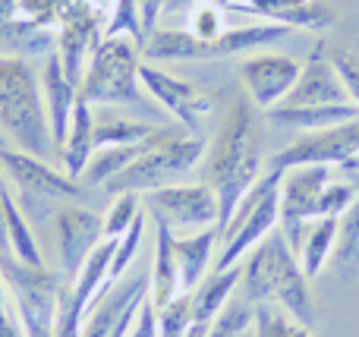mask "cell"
Here are the masks:
<instances>
[{
  "label": "cell",
  "instance_id": "4",
  "mask_svg": "<svg viewBox=\"0 0 359 337\" xmlns=\"http://www.w3.org/2000/svg\"><path fill=\"white\" fill-rule=\"evenodd\" d=\"M208 145L202 142L198 132L189 130H168L158 126L151 132V149L142 151L126 170H120L114 180L104 183V193L123 195V193H151V189L170 186V183L183 180L189 170L205 158Z\"/></svg>",
  "mask_w": 359,
  "mask_h": 337
},
{
  "label": "cell",
  "instance_id": "26",
  "mask_svg": "<svg viewBox=\"0 0 359 337\" xmlns=\"http://www.w3.org/2000/svg\"><path fill=\"white\" fill-rule=\"evenodd\" d=\"M155 130H158V126H155ZM149 149H151V136L142 139V142H136V145L101 149L98 155H92V161H88V167H86V174H82V180H86L88 189H92V186H101V189H104L107 180H114L120 170H126L139 155H142V151H149Z\"/></svg>",
  "mask_w": 359,
  "mask_h": 337
},
{
  "label": "cell",
  "instance_id": "38",
  "mask_svg": "<svg viewBox=\"0 0 359 337\" xmlns=\"http://www.w3.org/2000/svg\"><path fill=\"white\" fill-rule=\"evenodd\" d=\"M328 57H331V63H334L337 76L344 79V85H347L350 101L359 107V50L337 48V50H331Z\"/></svg>",
  "mask_w": 359,
  "mask_h": 337
},
{
  "label": "cell",
  "instance_id": "47",
  "mask_svg": "<svg viewBox=\"0 0 359 337\" xmlns=\"http://www.w3.org/2000/svg\"><path fill=\"white\" fill-rule=\"evenodd\" d=\"M6 145H10V142H6V136H4V132H0V149H6Z\"/></svg>",
  "mask_w": 359,
  "mask_h": 337
},
{
  "label": "cell",
  "instance_id": "10",
  "mask_svg": "<svg viewBox=\"0 0 359 337\" xmlns=\"http://www.w3.org/2000/svg\"><path fill=\"white\" fill-rule=\"evenodd\" d=\"M139 79H142V85L149 88L151 98H155L158 104L168 107L180 123H183V130H189V132L202 130L205 120H208L211 111H215V101H211L202 88L192 85V82L183 79V76H174L170 69L158 67V63L142 60Z\"/></svg>",
  "mask_w": 359,
  "mask_h": 337
},
{
  "label": "cell",
  "instance_id": "19",
  "mask_svg": "<svg viewBox=\"0 0 359 337\" xmlns=\"http://www.w3.org/2000/svg\"><path fill=\"white\" fill-rule=\"evenodd\" d=\"M151 287V271H136L133 277L114 284L104 296L92 303V309L86 312V322H82V334L79 337H107L114 331V325L120 322V315L133 306V303L145 300Z\"/></svg>",
  "mask_w": 359,
  "mask_h": 337
},
{
  "label": "cell",
  "instance_id": "35",
  "mask_svg": "<svg viewBox=\"0 0 359 337\" xmlns=\"http://www.w3.org/2000/svg\"><path fill=\"white\" fill-rule=\"evenodd\" d=\"M139 212H142V205H139L136 193L117 195V199L111 202V208H107V214H104V240L123 237V233L133 227V221L139 218Z\"/></svg>",
  "mask_w": 359,
  "mask_h": 337
},
{
  "label": "cell",
  "instance_id": "39",
  "mask_svg": "<svg viewBox=\"0 0 359 337\" xmlns=\"http://www.w3.org/2000/svg\"><path fill=\"white\" fill-rule=\"evenodd\" d=\"M130 337H161L158 334V309L151 306V300L142 303V309H139L136 322L130 328Z\"/></svg>",
  "mask_w": 359,
  "mask_h": 337
},
{
  "label": "cell",
  "instance_id": "36",
  "mask_svg": "<svg viewBox=\"0 0 359 337\" xmlns=\"http://www.w3.org/2000/svg\"><path fill=\"white\" fill-rule=\"evenodd\" d=\"M104 35H130L142 48L145 29H142V16H139V0H117V10H114V19L107 22Z\"/></svg>",
  "mask_w": 359,
  "mask_h": 337
},
{
  "label": "cell",
  "instance_id": "31",
  "mask_svg": "<svg viewBox=\"0 0 359 337\" xmlns=\"http://www.w3.org/2000/svg\"><path fill=\"white\" fill-rule=\"evenodd\" d=\"M224 16H227V10L217 0H202L192 10H186V32L192 38H198V41H215V38H221L227 32L224 29Z\"/></svg>",
  "mask_w": 359,
  "mask_h": 337
},
{
  "label": "cell",
  "instance_id": "6",
  "mask_svg": "<svg viewBox=\"0 0 359 337\" xmlns=\"http://www.w3.org/2000/svg\"><path fill=\"white\" fill-rule=\"evenodd\" d=\"M139 67H142V48L130 35H104L79 82V98L88 104H139L142 101Z\"/></svg>",
  "mask_w": 359,
  "mask_h": 337
},
{
  "label": "cell",
  "instance_id": "12",
  "mask_svg": "<svg viewBox=\"0 0 359 337\" xmlns=\"http://www.w3.org/2000/svg\"><path fill=\"white\" fill-rule=\"evenodd\" d=\"M0 170H4L25 195H35V199L67 202V199H79V195L86 193V186H82L79 180L54 170L44 158L10 149V145L0 149Z\"/></svg>",
  "mask_w": 359,
  "mask_h": 337
},
{
  "label": "cell",
  "instance_id": "44",
  "mask_svg": "<svg viewBox=\"0 0 359 337\" xmlns=\"http://www.w3.org/2000/svg\"><path fill=\"white\" fill-rule=\"evenodd\" d=\"M341 170H344V174H359V151L350 158L347 164H341Z\"/></svg>",
  "mask_w": 359,
  "mask_h": 337
},
{
  "label": "cell",
  "instance_id": "30",
  "mask_svg": "<svg viewBox=\"0 0 359 337\" xmlns=\"http://www.w3.org/2000/svg\"><path fill=\"white\" fill-rule=\"evenodd\" d=\"M255 328V306L243 296L230 300L224 312L205 328V337H243Z\"/></svg>",
  "mask_w": 359,
  "mask_h": 337
},
{
  "label": "cell",
  "instance_id": "3",
  "mask_svg": "<svg viewBox=\"0 0 359 337\" xmlns=\"http://www.w3.org/2000/svg\"><path fill=\"white\" fill-rule=\"evenodd\" d=\"M0 126L29 155L44 158L54 145L41 82L25 57H0Z\"/></svg>",
  "mask_w": 359,
  "mask_h": 337
},
{
  "label": "cell",
  "instance_id": "14",
  "mask_svg": "<svg viewBox=\"0 0 359 337\" xmlns=\"http://www.w3.org/2000/svg\"><path fill=\"white\" fill-rule=\"evenodd\" d=\"M101 38H104V25L88 6V0H73L60 19V29H57V54H60L63 69L76 85L86 76V67L95 48L101 44Z\"/></svg>",
  "mask_w": 359,
  "mask_h": 337
},
{
  "label": "cell",
  "instance_id": "42",
  "mask_svg": "<svg viewBox=\"0 0 359 337\" xmlns=\"http://www.w3.org/2000/svg\"><path fill=\"white\" fill-rule=\"evenodd\" d=\"M4 177V170H0ZM0 252H10V237H6V214H4V180H0Z\"/></svg>",
  "mask_w": 359,
  "mask_h": 337
},
{
  "label": "cell",
  "instance_id": "17",
  "mask_svg": "<svg viewBox=\"0 0 359 337\" xmlns=\"http://www.w3.org/2000/svg\"><path fill=\"white\" fill-rule=\"evenodd\" d=\"M227 13H249L262 16L274 25L287 29H306V32H325L334 25V10L322 0H236L224 6Z\"/></svg>",
  "mask_w": 359,
  "mask_h": 337
},
{
  "label": "cell",
  "instance_id": "18",
  "mask_svg": "<svg viewBox=\"0 0 359 337\" xmlns=\"http://www.w3.org/2000/svg\"><path fill=\"white\" fill-rule=\"evenodd\" d=\"M41 92H44V111H48V126H50V142L63 145L69 132V120H73V111H76V101H79V85L67 76L57 50H50L44 57Z\"/></svg>",
  "mask_w": 359,
  "mask_h": 337
},
{
  "label": "cell",
  "instance_id": "23",
  "mask_svg": "<svg viewBox=\"0 0 359 337\" xmlns=\"http://www.w3.org/2000/svg\"><path fill=\"white\" fill-rule=\"evenodd\" d=\"M95 155V114L88 101H76L73 120H69V132L67 142H63V167H67V177L79 180L86 174L88 161Z\"/></svg>",
  "mask_w": 359,
  "mask_h": 337
},
{
  "label": "cell",
  "instance_id": "20",
  "mask_svg": "<svg viewBox=\"0 0 359 337\" xmlns=\"http://www.w3.org/2000/svg\"><path fill=\"white\" fill-rule=\"evenodd\" d=\"M155 262H151V287H149V300L155 309L168 306L174 296L183 294L180 287V268H177V256H174V231L164 221H155Z\"/></svg>",
  "mask_w": 359,
  "mask_h": 337
},
{
  "label": "cell",
  "instance_id": "13",
  "mask_svg": "<svg viewBox=\"0 0 359 337\" xmlns=\"http://www.w3.org/2000/svg\"><path fill=\"white\" fill-rule=\"evenodd\" d=\"M303 63H297L287 54H252L240 63V79L246 85V95L259 111H271V107L284 104L290 88L297 85Z\"/></svg>",
  "mask_w": 359,
  "mask_h": 337
},
{
  "label": "cell",
  "instance_id": "25",
  "mask_svg": "<svg viewBox=\"0 0 359 337\" xmlns=\"http://www.w3.org/2000/svg\"><path fill=\"white\" fill-rule=\"evenodd\" d=\"M4 214H6V237H10V256L19 259L22 265H32V268H44V256L38 249L35 233H32L22 208L16 205V199H13V193L6 186H4Z\"/></svg>",
  "mask_w": 359,
  "mask_h": 337
},
{
  "label": "cell",
  "instance_id": "21",
  "mask_svg": "<svg viewBox=\"0 0 359 337\" xmlns=\"http://www.w3.org/2000/svg\"><path fill=\"white\" fill-rule=\"evenodd\" d=\"M217 227H208V231L198 233H186V237H177L174 233V256H177V268H180V287L183 294H192L198 287V281L208 271V259L215 252L217 243Z\"/></svg>",
  "mask_w": 359,
  "mask_h": 337
},
{
  "label": "cell",
  "instance_id": "24",
  "mask_svg": "<svg viewBox=\"0 0 359 337\" xmlns=\"http://www.w3.org/2000/svg\"><path fill=\"white\" fill-rule=\"evenodd\" d=\"M268 120L280 126H299L306 132L316 130H328V126H341L350 123V120H359V107L350 101V104H316V107H271L268 111Z\"/></svg>",
  "mask_w": 359,
  "mask_h": 337
},
{
  "label": "cell",
  "instance_id": "28",
  "mask_svg": "<svg viewBox=\"0 0 359 337\" xmlns=\"http://www.w3.org/2000/svg\"><path fill=\"white\" fill-rule=\"evenodd\" d=\"M331 265L341 277L359 275V195L347 212L337 218V240L331 252Z\"/></svg>",
  "mask_w": 359,
  "mask_h": 337
},
{
  "label": "cell",
  "instance_id": "45",
  "mask_svg": "<svg viewBox=\"0 0 359 337\" xmlns=\"http://www.w3.org/2000/svg\"><path fill=\"white\" fill-rule=\"evenodd\" d=\"M347 180L353 183V186H356V193H359V174H347Z\"/></svg>",
  "mask_w": 359,
  "mask_h": 337
},
{
  "label": "cell",
  "instance_id": "5",
  "mask_svg": "<svg viewBox=\"0 0 359 337\" xmlns=\"http://www.w3.org/2000/svg\"><path fill=\"white\" fill-rule=\"evenodd\" d=\"M280 177H284V170L271 167L268 174H262V180L240 199V205L233 208L230 221L221 227V233H217V237H221L217 240L221 256H217L215 271H227V268H233V265H240L243 256H249L268 233L278 231Z\"/></svg>",
  "mask_w": 359,
  "mask_h": 337
},
{
  "label": "cell",
  "instance_id": "29",
  "mask_svg": "<svg viewBox=\"0 0 359 337\" xmlns=\"http://www.w3.org/2000/svg\"><path fill=\"white\" fill-rule=\"evenodd\" d=\"M155 132L151 123L130 117H111V114H95V151L117 149V145H136Z\"/></svg>",
  "mask_w": 359,
  "mask_h": 337
},
{
  "label": "cell",
  "instance_id": "32",
  "mask_svg": "<svg viewBox=\"0 0 359 337\" xmlns=\"http://www.w3.org/2000/svg\"><path fill=\"white\" fill-rule=\"evenodd\" d=\"M142 237H145V212H139V218L133 221L130 231H126L123 237H117V249H114V259H111V275H107L111 284L123 281L130 265L136 262V252H139V246H142Z\"/></svg>",
  "mask_w": 359,
  "mask_h": 337
},
{
  "label": "cell",
  "instance_id": "1",
  "mask_svg": "<svg viewBox=\"0 0 359 337\" xmlns=\"http://www.w3.org/2000/svg\"><path fill=\"white\" fill-rule=\"evenodd\" d=\"M262 167H265V126L259 107L246 98H236L227 107L215 142L205 151V183L215 189L221 205L217 233L230 221L243 195L262 180Z\"/></svg>",
  "mask_w": 359,
  "mask_h": 337
},
{
  "label": "cell",
  "instance_id": "48",
  "mask_svg": "<svg viewBox=\"0 0 359 337\" xmlns=\"http://www.w3.org/2000/svg\"><path fill=\"white\" fill-rule=\"evenodd\" d=\"M243 337H255V331H249V334H243Z\"/></svg>",
  "mask_w": 359,
  "mask_h": 337
},
{
  "label": "cell",
  "instance_id": "34",
  "mask_svg": "<svg viewBox=\"0 0 359 337\" xmlns=\"http://www.w3.org/2000/svg\"><path fill=\"white\" fill-rule=\"evenodd\" d=\"M255 325L262 331H268V337H316L309 325L297 322L293 315H284L278 309H271V303H262L255 306Z\"/></svg>",
  "mask_w": 359,
  "mask_h": 337
},
{
  "label": "cell",
  "instance_id": "7",
  "mask_svg": "<svg viewBox=\"0 0 359 337\" xmlns=\"http://www.w3.org/2000/svg\"><path fill=\"white\" fill-rule=\"evenodd\" d=\"M0 277L16 306L25 337H57V300H60L63 275L50 268H32L0 252Z\"/></svg>",
  "mask_w": 359,
  "mask_h": 337
},
{
  "label": "cell",
  "instance_id": "33",
  "mask_svg": "<svg viewBox=\"0 0 359 337\" xmlns=\"http://www.w3.org/2000/svg\"><path fill=\"white\" fill-rule=\"evenodd\" d=\"M196 325L192 319V296L189 294H180L168 306L158 309V334L161 337H186Z\"/></svg>",
  "mask_w": 359,
  "mask_h": 337
},
{
  "label": "cell",
  "instance_id": "8",
  "mask_svg": "<svg viewBox=\"0 0 359 337\" xmlns=\"http://www.w3.org/2000/svg\"><path fill=\"white\" fill-rule=\"evenodd\" d=\"M331 180H334V167H328V164H303V167L284 170V177H280L278 227L293 252H299L309 224L318 221V199Z\"/></svg>",
  "mask_w": 359,
  "mask_h": 337
},
{
  "label": "cell",
  "instance_id": "37",
  "mask_svg": "<svg viewBox=\"0 0 359 337\" xmlns=\"http://www.w3.org/2000/svg\"><path fill=\"white\" fill-rule=\"evenodd\" d=\"M356 186L350 180H331L318 199V218H341L350 205L356 202Z\"/></svg>",
  "mask_w": 359,
  "mask_h": 337
},
{
  "label": "cell",
  "instance_id": "9",
  "mask_svg": "<svg viewBox=\"0 0 359 337\" xmlns=\"http://www.w3.org/2000/svg\"><path fill=\"white\" fill-rule=\"evenodd\" d=\"M149 212L155 221H164L174 233H198L217 227L221 205L208 183H170V186L151 189Z\"/></svg>",
  "mask_w": 359,
  "mask_h": 337
},
{
  "label": "cell",
  "instance_id": "41",
  "mask_svg": "<svg viewBox=\"0 0 359 337\" xmlns=\"http://www.w3.org/2000/svg\"><path fill=\"white\" fill-rule=\"evenodd\" d=\"M145 300H149V296H145ZM145 300L133 303V306L126 309L123 315H120V322L114 325V331L107 334V337H130V328H133V322H136V315H139V309H142V303H145Z\"/></svg>",
  "mask_w": 359,
  "mask_h": 337
},
{
  "label": "cell",
  "instance_id": "22",
  "mask_svg": "<svg viewBox=\"0 0 359 337\" xmlns=\"http://www.w3.org/2000/svg\"><path fill=\"white\" fill-rule=\"evenodd\" d=\"M240 281H243V262L233 265V268H227V271H215V275L202 277L198 287L189 294L196 325H211V322L224 312V306L230 303V296H233V290Z\"/></svg>",
  "mask_w": 359,
  "mask_h": 337
},
{
  "label": "cell",
  "instance_id": "11",
  "mask_svg": "<svg viewBox=\"0 0 359 337\" xmlns=\"http://www.w3.org/2000/svg\"><path fill=\"white\" fill-rule=\"evenodd\" d=\"M359 151V120L341 126H328V130H316L299 136L297 142L284 145L278 155L271 158V167L290 170L303 167V164H328V167H341Z\"/></svg>",
  "mask_w": 359,
  "mask_h": 337
},
{
  "label": "cell",
  "instance_id": "46",
  "mask_svg": "<svg viewBox=\"0 0 359 337\" xmlns=\"http://www.w3.org/2000/svg\"><path fill=\"white\" fill-rule=\"evenodd\" d=\"M252 331H255V337H268V331H262V328H259V325H255V328H252Z\"/></svg>",
  "mask_w": 359,
  "mask_h": 337
},
{
  "label": "cell",
  "instance_id": "27",
  "mask_svg": "<svg viewBox=\"0 0 359 337\" xmlns=\"http://www.w3.org/2000/svg\"><path fill=\"white\" fill-rule=\"evenodd\" d=\"M334 240H337V218H318L309 224L303 246H299V265H303L306 277H316L331 262Z\"/></svg>",
  "mask_w": 359,
  "mask_h": 337
},
{
  "label": "cell",
  "instance_id": "16",
  "mask_svg": "<svg viewBox=\"0 0 359 337\" xmlns=\"http://www.w3.org/2000/svg\"><path fill=\"white\" fill-rule=\"evenodd\" d=\"M316 104H350V92L337 76L325 44H316L299 69L297 85L284 98V107H316Z\"/></svg>",
  "mask_w": 359,
  "mask_h": 337
},
{
  "label": "cell",
  "instance_id": "15",
  "mask_svg": "<svg viewBox=\"0 0 359 337\" xmlns=\"http://www.w3.org/2000/svg\"><path fill=\"white\" fill-rule=\"evenodd\" d=\"M54 233H57V252H60V271L67 281L79 275V268L88 262L95 246L104 240V218L88 208L69 205L54 212Z\"/></svg>",
  "mask_w": 359,
  "mask_h": 337
},
{
  "label": "cell",
  "instance_id": "2",
  "mask_svg": "<svg viewBox=\"0 0 359 337\" xmlns=\"http://www.w3.org/2000/svg\"><path fill=\"white\" fill-rule=\"evenodd\" d=\"M240 284H243V300H249L252 306L278 303V306H284L287 315H293L303 325L312 328L318 322L309 277H306L303 265H299L297 252L290 249L287 237L280 233V227L271 231L249 252Z\"/></svg>",
  "mask_w": 359,
  "mask_h": 337
},
{
  "label": "cell",
  "instance_id": "40",
  "mask_svg": "<svg viewBox=\"0 0 359 337\" xmlns=\"http://www.w3.org/2000/svg\"><path fill=\"white\" fill-rule=\"evenodd\" d=\"M139 16H142L145 38H149V32H155L158 19L164 16V0H139Z\"/></svg>",
  "mask_w": 359,
  "mask_h": 337
},
{
  "label": "cell",
  "instance_id": "43",
  "mask_svg": "<svg viewBox=\"0 0 359 337\" xmlns=\"http://www.w3.org/2000/svg\"><path fill=\"white\" fill-rule=\"evenodd\" d=\"M202 0H164V13H177V10H192Z\"/></svg>",
  "mask_w": 359,
  "mask_h": 337
}]
</instances>
